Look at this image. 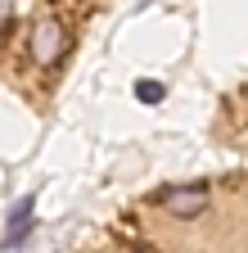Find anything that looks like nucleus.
<instances>
[{
  "mask_svg": "<svg viewBox=\"0 0 248 253\" xmlns=\"http://www.w3.org/2000/svg\"><path fill=\"white\" fill-rule=\"evenodd\" d=\"M68 50V32L59 18H41L32 27V37H27V54H32V63H41V68H54L59 59H64Z\"/></svg>",
  "mask_w": 248,
  "mask_h": 253,
  "instance_id": "f257e3e1",
  "label": "nucleus"
},
{
  "mask_svg": "<svg viewBox=\"0 0 248 253\" xmlns=\"http://www.w3.org/2000/svg\"><path fill=\"white\" fill-rule=\"evenodd\" d=\"M158 204H163L172 217L190 221V217H199V212L208 208V185H172V190H163V195H158Z\"/></svg>",
  "mask_w": 248,
  "mask_h": 253,
  "instance_id": "f03ea898",
  "label": "nucleus"
},
{
  "mask_svg": "<svg viewBox=\"0 0 248 253\" xmlns=\"http://www.w3.org/2000/svg\"><path fill=\"white\" fill-rule=\"evenodd\" d=\"M27 226H32V199H23L18 208H9V226H5V249H14L23 235H27Z\"/></svg>",
  "mask_w": 248,
  "mask_h": 253,
  "instance_id": "7ed1b4c3",
  "label": "nucleus"
},
{
  "mask_svg": "<svg viewBox=\"0 0 248 253\" xmlns=\"http://www.w3.org/2000/svg\"><path fill=\"white\" fill-rule=\"evenodd\" d=\"M136 100H140V104H158V100H163V86H158V82H140V86H136Z\"/></svg>",
  "mask_w": 248,
  "mask_h": 253,
  "instance_id": "20e7f679",
  "label": "nucleus"
}]
</instances>
